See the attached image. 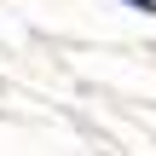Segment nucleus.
<instances>
[{
    "instance_id": "1",
    "label": "nucleus",
    "mask_w": 156,
    "mask_h": 156,
    "mask_svg": "<svg viewBox=\"0 0 156 156\" xmlns=\"http://www.w3.org/2000/svg\"><path fill=\"white\" fill-rule=\"evenodd\" d=\"M127 6H133V12H156V0H127Z\"/></svg>"
}]
</instances>
